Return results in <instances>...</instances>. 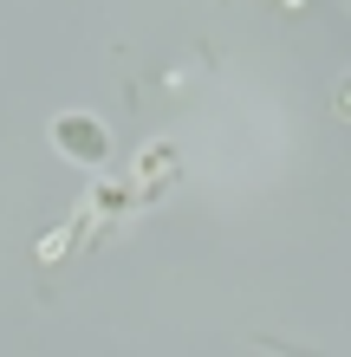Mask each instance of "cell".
Here are the masks:
<instances>
[{
	"label": "cell",
	"instance_id": "1",
	"mask_svg": "<svg viewBox=\"0 0 351 357\" xmlns=\"http://www.w3.org/2000/svg\"><path fill=\"white\" fill-rule=\"evenodd\" d=\"M59 143H66V150H78V156H91V162L105 156V137H98L85 117H66V123H59Z\"/></svg>",
	"mask_w": 351,
	"mask_h": 357
}]
</instances>
